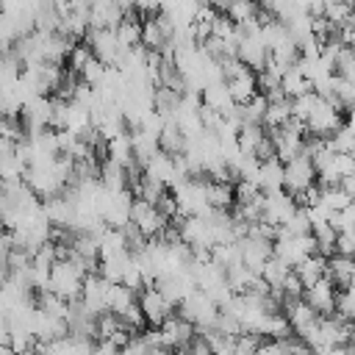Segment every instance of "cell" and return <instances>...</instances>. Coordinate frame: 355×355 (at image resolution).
<instances>
[{
  "label": "cell",
  "instance_id": "46",
  "mask_svg": "<svg viewBox=\"0 0 355 355\" xmlns=\"http://www.w3.org/2000/svg\"><path fill=\"white\" fill-rule=\"evenodd\" d=\"M8 272H11V269H8V263H6L3 258H0V286H3L6 280H8Z\"/></svg>",
  "mask_w": 355,
  "mask_h": 355
},
{
  "label": "cell",
  "instance_id": "8",
  "mask_svg": "<svg viewBox=\"0 0 355 355\" xmlns=\"http://www.w3.org/2000/svg\"><path fill=\"white\" fill-rule=\"evenodd\" d=\"M158 333H161V344L166 347V349H183L186 344H189V338L197 333V327L186 319V316H180V313H169L161 324H158Z\"/></svg>",
  "mask_w": 355,
  "mask_h": 355
},
{
  "label": "cell",
  "instance_id": "26",
  "mask_svg": "<svg viewBox=\"0 0 355 355\" xmlns=\"http://www.w3.org/2000/svg\"><path fill=\"white\" fill-rule=\"evenodd\" d=\"M225 83H227V92H230V97H233L236 105H239V103H247V100L258 92L255 69H250V72H244V75H239V78H227Z\"/></svg>",
  "mask_w": 355,
  "mask_h": 355
},
{
  "label": "cell",
  "instance_id": "3",
  "mask_svg": "<svg viewBox=\"0 0 355 355\" xmlns=\"http://www.w3.org/2000/svg\"><path fill=\"white\" fill-rule=\"evenodd\" d=\"M344 125V111L336 105V103H330V100H324V97H316V103H313V111L308 114V119H305V130H308V136H330L333 130H338Z\"/></svg>",
  "mask_w": 355,
  "mask_h": 355
},
{
  "label": "cell",
  "instance_id": "34",
  "mask_svg": "<svg viewBox=\"0 0 355 355\" xmlns=\"http://www.w3.org/2000/svg\"><path fill=\"white\" fill-rule=\"evenodd\" d=\"M25 169H28V164H25L17 153L0 158V180H3V183H6V180H22V178H25Z\"/></svg>",
  "mask_w": 355,
  "mask_h": 355
},
{
  "label": "cell",
  "instance_id": "28",
  "mask_svg": "<svg viewBox=\"0 0 355 355\" xmlns=\"http://www.w3.org/2000/svg\"><path fill=\"white\" fill-rule=\"evenodd\" d=\"M136 302V291L125 283H111L108 291H105V311L111 313H122L128 305Z\"/></svg>",
  "mask_w": 355,
  "mask_h": 355
},
{
  "label": "cell",
  "instance_id": "40",
  "mask_svg": "<svg viewBox=\"0 0 355 355\" xmlns=\"http://www.w3.org/2000/svg\"><path fill=\"white\" fill-rule=\"evenodd\" d=\"M89 58H92L89 44H72V50H69V55H67V67H69L72 72H80V67H83Z\"/></svg>",
  "mask_w": 355,
  "mask_h": 355
},
{
  "label": "cell",
  "instance_id": "13",
  "mask_svg": "<svg viewBox=\"0 0 355 355\" xmlns=\"http://www.w3.org/2000/svg\"><path fill=\"white\" fill-rule=\"evenodd\" d=\"M144 172H147V175H153V178H158V180H161V183H166L169 189H172V186H178V183L183 180V175L178 172L175 155H169V153H164V150H155V153L144 161Z\"/></svg>",
  "mask_w": 355,
  "mask_h": 355
},
{
  "label": "cell",
  "instance_id": "43",
  "mask_svg": "<svg viewBox=\"0 0 355 355\" xmlns=\"http://www.w3.org/2000/svg\"><path fill=\"white\" fill-rule=\"evenodd\" d=\"M25 8H28V0H0L3 14H17V11H25Z\"/></svg>",
  "mask_w": 355,
  "mask_h": 355
},
{
  "label": "cell",
  "instance_id": "33",
  "mask_svg": "<svg viewBox=\"0 0 355 355\" xmlns=\"http://www.w3.org/2000/svg\"><path fill=\"white\" fill-rule=\"evenodd\" d=\"M327 144H330V150H336V153H355V130L344 122L338 130H333V133L327 136Z\"/></svg>",
  "mask_w": 355,
  "mask_h": 355
},
{
  "label": "cell",
  "instance_id": "24",
  "mask_svg": "<svg viewBox=\"0 0 355 355\" xmlns=\"http://www.w3.org/2000/svg\"><path fill=\"white\" fill-rule=\"evenodd\" d=\"M291 116V100L288 97H277V100H266V111H263V119L261 125L266 130H275V128H283Z\"/></svg>",
  "mask_w": 355,
  "mask_h": 355
},
{
  "label": "cell",
  "instance_id": "32",
  "mask_svg": "<svg viewBox=\"0 0 355 355\" xmlns=\"http://www.w3.org/2000/svg\"><path fill=\"white\" fill-rule=\"evenodd\" d=\"M288 269H291V266H288V263H283L277 255H269V258H266V263L261 266V277L266 280V286H280V283H283V277L288 275Z\"/></svg>",
  "mask_w": 355,
  "mask_h": 355
},
{
  "label": "cell",
  "instance_id": "17",
  "mask_svg": "<svg viewBox=\"0 0 355 355\" xmlns=\"http://www.w3.org/2000/svg\"><path fill=\"white\" fill-rule=\"evenodd\" d=\"M200 100H202V105L219 111L222 116L230 114V111L236 108V103H233V97H230L225 80H211V83H205V86L200 89Z\"/></svg>",
  "mask_w": 355,
  "mask_h": 355
},
{
  "label": "cell",
  "instance_id": "38",
  "mask_svg": "<svg viewBox=\"0 0 355 355\" xmlns=\"http://www.w3.org/2000/svg\"><path fill=\"white\" fill-rule=\"evenodd\" d=\"M336 313L344 316V319H349V322H355V291L341 288L336 294Z\"/></svg>",
  "mask_w": 355,
  "mask_h": 355
},
{
  "label": "cell",
  "instance_id": "10",
  "mask_svg": "<svg viewBox=\"0 0 355 355\" xmlns=\"http://www.w3.org/2000/svg\"><path fill=\"white\" fill-rule=\"evenodd\" d=\"M336 294H338L336 283H333L330 277H324V275L302 291L305 302H308L319 316H324V313H333V311H336Z\"/></svg>",
  "mask_w": 355,
  "mask_h": 355
},
{
  "label": "cell",
  "instance_id": "45",
  "mask_svg": "<svg viewBox=\"0 0 355 355\" xmlns=\"http://www.w3.org/2000/svg\"><path fill=\"white\" fill-rule=\"evenodd\" d=\"M338 186H341V189L355 200V172H352V175H344V178L338 180Z\"/></svg>",
  "mask_w": 355,
  "mask_h": 355
},
{
  "label": "cell",
  "instance_id": "30",
  "mask_svg": "<svg viewBox=\"0 0 355 355\" xmlns=\"http://www.w3.org/2000/svg\"><path fill=\"white\" fill-rule=\"evenodd\" d=\"M311 233H313V241H316V252L319 255H333L336 252V227L330 225V222H316V225H311Z\"/></svg>",
  "mask_w": 355,
  "mask_h": 355
},
{
  "label": "cell",
  "instance_id": "20",
  "mask_svg": "<svg viewBox=\"0 0 355 355\" xmlns=\"http://www.w3.org/2000/svg\"><path fill=\"white\" fill-rule=\"evenodd\" d=\"M97 180H100L108 191H122V189H128V172H125V166L116 164V161L108 158V155L100 161V175H97Z\"/></svg>",
  "mask_w": 355,
  "mask_h": 355
},
{
  "label": "cell",
  "instance_id": "2",
  "mask_svg": "<svg viewBox=\"0 0 355 355\" xmlns=\"http://www.w3.org/2000/svg\"><path fill=\"white\" fill-rule=\"evenodd\" d=\"M83 269L69 258H55L50 266V291L64 300H78L83 288Z\"/></svg>",
  "mask_w": 355,
  "mask_h": 355
},
{
  "label": "cell",
  "instance_id": "37",
  "mask_svg": "<svg viewBox=\"0 0 355 355\" xmlns=\"http://www.w3.org/2000/svg\"><path fill=\"white\" fill-rule=\"evenodd\" d=\"M119 319H122V324L130 330V333H139L147 322H144V313H141V308H139V302H133V305H128L122 313H116Z\"/></svg>",
  "mask_w": 355,
  "mask_h": 355
},
{
  "label": "cell",
  "instance_id": "42",
  "mask_svg": "<svg viewBox=\"0 0 355 355\" xmlns=\"http://www.w3.org/2000/svg\"><path fill=\"white\" fill-rule=\"evenodd\" d=\"M336 252L355 255V230H338L336 233Z\"/></svg>",
  "mask_w": 355,
  "mask_h": 355
},
{
  "label": "cell",
  "instance_id": "49",
  "mask_svg": "<svg viewBox=\"0 0 355 355\" xmlns=\"http://www.w3.org/2000/svg\"><path fill=\"white\" fill-rule=\"evenodd\" d=\"M0 230H3V222H0Z\"/></svg>",
  "mask_w": 355,
  "mask_h": 355
},
{
  "label": "cell",
  "instance_id": "4",
  "mask_svg": "<svg viewBox=\"0 0 355 355\" xmlns=\"http://www.w3.org/2000/svg\"><path fill=\"white\" fill-rule=\"evenodd\" d=\"M86 44H89L92 55H97L105 67H116L122 53H125V47L119 44L114 28H89L86 31Z\"/></svg>",
  "mask_w": 355,
  "mask_h": 355
},
{
  "label": "cell",
  "instance_id": "1",
  "mask_svg": "<svg viewBox=\"0 0 355 355\" xmlns=\"http://www.w3.org/2000/svg\"><path fill=\"white\" fill-rule=\"evenodd\" d=\"M178 313L186 316L197 330H205V327H214L216 313H219V305H216L202 288L194 286V288L178 302Z\"/></svg>",
  "mask_w": 355,
  "mask_h": 355
},
{
  "label": "cell",
  "instance_id": "27",
  "mask_svg": "<svg viewBox=\"0 0 355 355\" xmlns=\"http://www.w3.org/2000/svg\"><path fill=\"white\" fill-rule=\"evenodd\" d=\"M324 255H319V252H311V255H305L297 266H291L297 275H300V280H302V286L308 288L311 283H316L322 275H324Z\"/></svg>",
  "mask_w": 355,
  "mask_h": 355
},
{
  "label": "cell",
  "instance_id": "15",
  "mask_svg": "<svg viewBox=\"0 0 355 355\" xmlns=\"http://www.w3.org/2000/svg\"><path fill=\"white\" fill-rule=\"evenodd\" d=\"M125 17L119 0H92L89 3V28H114Z\"/></svg>",
  "mask_w": 355,
  "mask_h": 355
},
{
  "label": "cell",
  "instance_id": "29",
  "mask_svg": "<svg viewBox=\"0 0 355 355\" xmlns=\"http://www.w3.org/2000/svg\"><path fill=\"white\" fill-rule=\"evenodd\" d=\"M263 136H266V128H263L261 122H244V125L239 128L236 144H239L241 153H255V147L263 141Z\"/></svg>",
  "mask_w": 355,
  "mask_h": 355
},
{
  "label": "cell",
  "instance_id": "19",
  "mask_svg": "<svg viewBox=\"0 0 355 355\" xmlns=\"http://www.w3.org/2000/svg\"><path fill=\"white\" fill-rule=\"evenodd\" d=\"M114 33H116V39H119V44H122L125 50L141 44V22H139V11H136V8L125 11V17L114 25Z\"/></svg>",
  "mask_w": 355,
  "mask_h": 355
},
{
  "label": "cell",
  "instance_id": "23",
  "mask_svg": "<svg viewBox=\"0 0 355 355\" xmlns=\"http://www.w3.org/2000/svg\"><path fill=\"white\" fill-rule=\"evenodd\" d=\"M205 200L211 208H233L236 202V191H233V183H225V180H208L205 178Z\"/></svg>",
  "mask_w": 355,
  "mask_h": 355
},
{
  "label": "cell",
  "instance_id": "47",
  "mask_svg": "<svg viewBox=\"0 0 355 355\" xmlns=\"http://www.w3.org/2000/svg\"><path fill=\"white\" fill-rule=\"evenodd\" d=\"M6 208H8V197H6V191L0 189V216L6 214Z\"/></svg>",
  "mask_w": 355,
  "mask_h": 355
},
{
  "label": "cell",
  "instance_id": "25",
  "mask_svg": "<svg viewBox=\"0 0 355 355\" xmlns=\"http://www.w3.org/2000/svg\"><path fill=\"white\" fill-rule=\"evenodd\" d=\"M105 155L108 158H114L116 164H122V166H128L130 161H136V155H133V139H130V130H122V133H116L114 139H108L105 141Z\"/></svg>",
  "mask_w": 355,
  "mask_h": 355
},
{
  "label": "cell",
  "instance_id": "12",
  "mask_svg": "<svg viewBox=\"0 0 355 355\" xmlns=\"http://www.w3.org/2000/svg\"><path fill=\"white\" fill-rule=\"evenodd\" d=\"M236 55L250 67V69H261L269 58V47L266 42L261 39V33H241L239 36V44H236Z\"/></svg>",
  "mask_w": 355,
  "mask_h": 355
},
{
  "label": "cell",
  "instance_id": "16",
  "mask_svg": "<svg viewBox=\"0 0 355 355\" xmlns=\"http://www.w3.org/2000/svg\"><path fill=\"white\" fill-rule=\"evenodd\" d=\"M324 277H330L336 283V288H347L349 280L355 277V255H341L333 252L324 261Z\"/></svg>",
  "mask_w": 355,
  "mask_h": 355
},
{
  "label": "cell",
  "instance_id": "18",
  "mask_svg": "<svg viewBox=\"0 0 355 355\" xmlns=\"http://www.w3.org/2000/svg\"><path fill=\"white\" fill-rule=\"evenodd\" d=\"M255 183L261 186V191H275V189H283V161H280L277 155L263 158V161L258 164Z\"/></svg>",
  "mask_w": 355,
  "mask_h": 355
},
{
  "label": "cell",
  "instance_id": "7",
  "mask_svg": "<svg viewBox=\"0 0 355 355\" xmlns=\"http://www.w3.org/2000/svg\"><path fill=\"white\" fill-rule=\"evenodd\" d=\"M50 114H53V100L47 94H33L31 100L22 103L19 122L25 128V133H36V130L50 128Z\"/></svg>",
  "mask_w": 355,
  "mask_h": 355
},
{
  "label": "cell",
  "instance_id": "31",
  "mask_svg": "<svg viewBox=\"0 0 355 355\" xmlns=\"http://www.w3.org/2000/svg\"><path fill=\"white\" fill-rule=\"evenodd\" d=\"M261 11V6H258V0H230L227 3V8L222 11V14H227L236 25H241L244 19H250V17H255Z\"/></svg>",
  "mask_w": 355,
  "mask_h": 355
},
{
  "label": "cell",
  "instance_id": "6",
  "mask_svg": "<svg viewBox=\"0 0 355 355\" xmlns=\"http://www.w3.org/2000/svg\"><path fill=\"white\" fill-rule=\"evenodd\" d=\"M311 183H316V166L313 161L300 153L288 161H283V189L291 194H300L302 189H308Z\"/></svg>",
  "mask_w": 355,
  "mask_h": 355
},
{
  "label": "cell",
  "instance_id": "9",
  "mask_svg": "<svg viewBox=\"0 0 355 355\" xmlns=\"http://www.w3.org/2000/svg\"><path fill=\"white\" fill-rule=\"evenodd\" d=\"M130 222L150 239V236H158L169 219L155 208V202H147V200L136 197V200L130 202Z\"/></svg>",
  "mask_w": 355,
  "mask_h": 355
},
{
  "label": "cell",
  "instance_id": "48",
  "mask_svg": "<svg viewBox=\"0 0 355 355\" xmlns=\"http://www.w3.org/2000/svg\"><path fill=\"white\" fill-rule=\"evenodd\" d=\"M347 288H349V291H355V277L349 280V286H347Z\"/></svg>",
  "mask_w": 355,
  "mask_h": 355
},
{
  "label": "cell",
  "instance_id": "22",
  "mask_svg": "<svg viewBox=\"0 0 355 355\" xmlns=\"http://www.w3.org/2000/svg\"><path fill=\"white\" fill-rule=\"evenodd\" d=\"M280 89H283V94L291 100V97H297V94L311 92V89H313V83H311V78H308L297 64H291V67L280 75Z\"/></svg>",
  "mask_w": 355,
  "mask_h": 355
},
{
  "label": "cell",
  "instance_id": "35",
  "mask_svg": "<svg viewBox=\"0 0 355 355\" xmlns=\"http://www.w3.org/2000/svg\"><path fill=\"white\" fill-rule=\"evenodd\" d=\"M336 28L338 25H344L347 19H349V14H352V6L349 3H344V0H324V11H322Z\"/></svg>",
  "mask_w": 355,
  "mask_h": 355
},
{
  "label": "cell",
  "instance_id": "14",
  "mask_svg": "<svg viewBox=\"0 0 355 355\" xmlns=\"http://www.w3.org/2000/svg\"><path fill=\"white\" fill-rule=\"evenodd\" d=\"M283 313H286V319H288V324H291V330L297 336L302 330H308L319 319V313L305 302V297H288V300H283Z\"/></svg>",
  "mask_w": 355,
  "mask_h": 355
},
{
  "label": "cell",
  "instance_id": "21",
  "mask_svg": "<svg viewBox=\"0 0 355 355\" xmlns=\"http://www.w3.org/2000/svg\"><path fill=\"white\" fill-rule=\"evenodd\" d=\"M186 144H189V139L183 136V130L178 128V122L175 119H166L164 128H161V133H158V150H164L169 155H180L186 150Z\"/></svg>",
  "mask_w": 355,
  "mask_h": 355
},
{
  "label": "cell",
  "instance_id": "11",
  "mask_svg": "<svg viewBox=\"0 0 355 355\" xmlns=\"http://www.w3.org/2000/svg\"><path fill=\"white\" fill-rule=\"evenodd\" d=\"M108 280L94 269V272H86L83 275V288H80V302L86 305L89 313H103L105 311V291H108Z\"/></svg>",
  "mask_w": 355,
  "mask_h": 355
},
{
  "label": "cell",
  "instance_id": "44",
  "mask_svg": "<svg viewBox=\"0 0 355 355\" xmlns=\"http://www.w3.org/2000/svg\"><path fill=\"white\" fill-rule=\"evenodd\" d=\"M11 153H17V141L8 139V136H0V158H6Z\"/></svg>",
  "mask_w": 355,
  "mask_h": 355
},
{
  "label": "cell",
  "instance_id": "36",
  "mask_svg": "<svg viewBox=\"0 0 355 355\" xmlns=\"http://www.w3.org/2000/svg\"><path fill=\"white\" fill-rule=\"evenodd\" d=\"M349 200H352V197H349L338 183H333V186H322V202H324L330 211H341Z\"/></svg>",
  "mask_w": 355,
  "mask_h": 355
},
{
  "label": "cell",
  "instance_id": "39",
  "mask_svg": "<svg viewBox=\"0 0 355 355\" xmlns=\"http://www.w3.org/2000/svg\"><path fill=\"white\" fill-rule=\"evenodd\" d=\"M103 72H105V64L97 58V55H92L83 67H80V80H86V83H92V86H97L100 83V78H103Z\"/></svg>",
  "mask_w": 355,
  "mask_h": 355
},
{
  "label": "cell",
  "instance_id": "5",
  "mask_svg": "<svg viewBox=\"0 0 355 355\" xmlns=\"http://www.w3.org/2000/svg\"><path fill=\"white\" fill-rule=\"evenodd\" d=\"M136 302H139V308H141V313H144V322H147L150 327H158V324L175 311V305L164 297V291H161L155 283L141 286V288L136 291Z\"/></svg>",
  "mask_w": 355,
  "mask_h": 355
},
{
  "label": "cell",
  "instance_id": "41",
  "mask_svg": "<svg viewBox=\"0 0 355 355\" xmlns=\"http://www.w3.org/2000/svg\"><path fill=\"white\" fill-rule=\"evenodd\" d=\"M280 288H283L286 300H288V297H302V291H305V286H302V280H300V275H297L294 269H288V275L283 277Z\"/></svg>",
  "mask_w": 355,
  "mask_h": 355
}]
</instances>
